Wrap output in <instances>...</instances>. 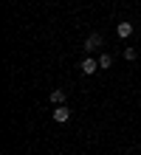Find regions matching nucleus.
<instances>
[{
  "label": "nucleus",
  "mask_w": 141,
  "mask_h": 155,
  "mask_svg": "<svg viewBox=\"0 0 141 155\" xmlns=\"http://www.w3.org/2000/svg\"><path fill=\"white\" fill-rule=\"evenodd\" d=\"M96 71H99V59H90V57L82 59V74H85V76H93Z\"/></svg>",
  "instance_id": "nucleus-2"
},
{
  "label": "nucleus",
  "mask_w": 141,
  "mask_h": 155,
  "mask_svg": "<svg viewBox=\"0 0 141 155\" xmlns=\"http://www.w3.org/2000/svg\"><path fill=\"white\" fill-rule=\"evenodd\" d=\"M51 116H54V121H59V124H65V121H68V118H71V110H68V107H65V104H56Z\"/></svg>",
  "instance_id": "nucleus-3"
},
{
  "label": "nucleus",
  "mask_w": 141,
  "mask_h": 155,
  "mask_svg": "<svg viewBox=\"0 0 141 155\" xmlns=\"http://www.w3.org/2000/svg\"><path fill=\"white\" fill-rule=\"evenodd\" d=\"M65 99H68L65 90H51V102H54V104H65Z\"/></svg>",
  "instance_id": "nucleus-5"
},
{
  "label": "nucleus",
  "mask_w": 141,
  "mask_h": 155,
  "mask_svg": "<svg viewBox=\"0 0 141 155\" xmlns=\"http://www.w3.org/2000/svg\"><path fill=\"white\" fill-rule=\"evenodd\" d=\"M116 34H119L121 40H127L130 34H133V23H119V25H116Z\"/></svg>",
  "instance_id": "nucleus-4"
},
{
  "label": "nucleus",
  "mask_w": 141,
  "mask_h": 155,
  "mask_svg": "<svg viewBox=\"0 0 141 155\" xmlns=\"http://www.w3.org/2000/svg\"><path fill=\"white\" fill-rule=\"evenodd\" d=\"M136 57H138V51H136V48H124V59H127V62H133Z\"/></svg>",
  "instance_id": "nucleus-7"
},
{
  "label": "nucleus",
  "mask_w": 141,
  "mask_h": 155,
  "mask_svg": "<svg viewBox=\"0 0 141 155\" xmlns=\"http://www.w3.org/2000/svg\"><path fill=\"white\" fill-rule=\"evenodd\" d=\"M102 42H105V40H102V34H99V31H93L90 37L85 40V54H90V51H96V48H102Z\"/></svg>",
  "instance_id": "nucleus-1"
},
{
  "label": "nucleus",
  "mask_w": 141,
  "mask_h": 155,
  "mask_svg": "<svg viewBox=\"0 0 141 155\" xmlns=\"http://www.w3.org/2000/svg\"><path fill=\"white\" fill-rule=\"evenodd\" d=\"M113 65V57H110V54H102V57H99V68H110Z\"/></svg>",
  "instance_id": "nucleus-6"
}]
</instances>
